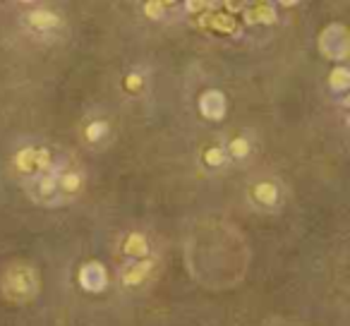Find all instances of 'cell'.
I'll use <instances>...</instances> for the list:
<instances>
[{
	"instance_id": "obj_6",
	"label": "cell",
	"mask_w": 350,
	"mask_h": 326,
	"mask_svg": "<svg viewBox=\"0 0 350 326\" xmlns=\"http://www.w3.org/2000/svg\"><path fill=\"white\" fill-rule=\"evenodd\" d=\"M206 159H209L211 163H214V161L219 163V161H221V151H209V154H206Z\"/></svg>"
},
{
	"instance_id": "obj_2",
	"label": "cell",
	"mask_w": 350,
	"mask_h": 326,
	"mask_svg": "<svg viewBox=\"0 0 350 326\" xmlns=\"http://www.w3.org/2000/svg\"><path fill=\"white\" fill-rule=\"evenodd\" d=\"M32 22L34 24H38V27H51V24H58L60 19L56 17V15H48V12H43V15H32Z\"/></svg>"
},
{
	"instance_id": "obj_4",
	"label": "cell",
	"mask_w": 350,
	"mask_h": 326,
	"mask_svg": "<svg viewBox=\"0 0 350 326\" xmlns=\"http://www.w3.org/2000/svg\"><path fill=\"white\" fill-rule=\"evenodd\" d=\"M230 151H233V154H238V156H245L250 149H247V142H245V139H235V142L230 144Z\"/></svg>"
},
{
	"instance_id": "obj_5",
	"label": "cell",
	"mask_w": 350,
	"mask_h": 326,
	"mask_svg": "<svg viewBox=\"0 0 350 326\" xmlns=\"http://www.w3.org/2000/svg\"><path fill=\"white\" fill-rule=\"evenodd\" d=\"M77 182H79V178H77V175L65 178V190H74V187H77Z\"/></svg>"
},
{
	"instance_id": "obj_1",
	"label": "cell",
	"mask_w": 350,
	"mask_h": 326,
	"mask_svg": "<svg viewBox=\"0 0 350 326\" xmlns=\"http://www.w3.org/2000/svg\"><path fill=\"white\" fill-rule=\"evenodd\" d=\"M79 281L87 290H103L106 288V271L98 264H87L79 273Z\"/></svg>"
},
{
	"instance_id": "obj_3",
	"label": "cell",
	"mask_w": 350,
	"mask_h": 326,
	"mask_svg": "<svg viewBox=\"0 0 350 326\" xmlns=\"http://www.w3.org/2000/svg\"><path fill=\"white\" fill-rule=\"evenodd\" d=\"M103 132H106V123H94V125H89V130H87V137H89V139H98Z\"/></svg>"
}]
</instances>
